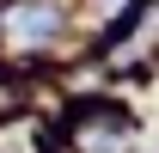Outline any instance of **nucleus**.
<instances>
[{
    "label": "nucleus",
    "instance_id": "1",
    "mask_svg": "<svg viewBox=\"0 0 159 153\" xmlns=\"http://www.w3.org/2000/svg\"><path fill=\"white\" fill-rule=\"evenodd\" d=\"M55 25H61V12L49 6V0H25L19 12L6 19V37H12V43H49Z\"/></svg>",
    "mask_w": 159,
    "mask_h": 153
}]
</instances>
